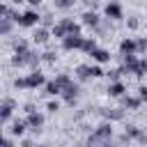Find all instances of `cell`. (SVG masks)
<instances>
[{
	"mask_svg": "<svg viewBox=\"0 0 147 147\" xmlns=\"http://www.w3.org/2000/svg\"><path fill=\"white\" fill-rule=\"evenodd\" d=\"M55 83L60 85V90H64L69 83H71V78H69V74H57V78H55Z\"/></svg>",
	"mask_w": 147,
	"mask_h": 147,
	"instance_id": "cb8c5ba5",
	"label": "cell"
},
{
	"mask_svg": "<svg viewBox=\"0 0 147 147\" xmlns=\"http://www.w3.org/2000/svg\"><path fill=\"white\" fill-rule=\"evenodd\" d=\"M25 55H28V53H25ZM25 55H23V53H14V55H11V64H14V67H23V64H25Z\"/></svg>",
	"mask_w": 147,
	"mask_h": 147,
	"instance_id": "d4e9b609",
	"label": "cell"
},
{
	"mask_svg": "<svg viewBox=\"0 0 147 147\" xmlns=\"http://www.w3.org/2000/svg\"><path fill=\"white\" fill-rule=\"evenodd\" d=\"M122 103H124V108H129V110H138L142 101H140V96H124Z\"/></svg>",
	"mask_w": 147,
	"mask_h": 147,
	"instance_id": "2e32d148",
	"label": "cell"
},
{
	"mask_svg": "<svg viewBox=\"0 0 147 147\" xmlns=\"http://www.w3.org/2000/svg\"><path fill=\"white\" fill-rule=\"evenodd\" d=\"M11 2H14V5H21V2H25V0H11Z\"/></svg>",
	"mask_w": 147,
	"mask_h": 147,
	"instance_id": "b9f144b4",
	"label": "cell"
},
{
	"mask_svg": "<svg viewBox=\"0 0 147 147\" xmlns=\"http://www.w3.org/2000/svg\"><path fill=\"white\" fill-rule=\"evenodd\" d=\"M46 110H48V113H57V110H60V103H57V101H48Z\"/></svg>",
	"mask_w": 147,
	"mask_h": 147,
	"instance_id": "d6a6232c",
	"label": "cell"
},
{
	"mask_svg": "<svg viewBox=\"0 0 147 147\" xmlns=\"http://www.w3.org/2000/svg\"><path fill=\"white\" fill-rule=\"evenodd\" d=\"M7 14H9V9H7L5 5H0V16H7Z\"/></svg>",
	"mask_w": 147,
	"mask_h": 147,
	"instance_id": "74e56055",
	"label": "cell"
},
{
	"mask_svg": "<svg viewBox=\"0 0 147 147\" xmlns=\"http://www.w3.org/2000/svg\"><path fill=\"white\" fill-rule=\"evenodd\" d=\"M51 34H53L55 39H64V37H67V30L62 28V23H55V25L51 28Z\"/></svg>",
	"mask_w": 147,
	"mask_h": 147,
	"instance_id": "ffe728a7",
	"label": "cell"
},
{
	"mask_svg": "<svg viewBox=\"0 0 147 147\" xmlns=\"http://www.w3.org/2000/svg\"><path fill=\"white\" fill-rule=\"evenodd\" d=\"M41 60H44V62H55V60H57V55L48 51V53H41Z\"/></svg>",
	"mask_w": 147,
	"mask_h": 147,
	"instance_id": "1f68e13d",
	"label": "cell"
},
{
	"mask_svg": "<svg viewBox=\"0 0 147 147\" xmlns=\"http://www.w3.org/2000/svg\"><path fill=\"white\" fill-rule=\"evenodd\" d=\"M90 76H92V78H101V76H103V69H101L99 64H94V67H90Z\"/></svg>",
	"mask_w": 147,
	"mask_h": 147,
	"instance_id": "f546056e",
	"label": "cell"
},
{
	"mask_svg": "<svg viewBox=\"0 0 147 147\" xmlns=\"http://www.w3.org/2000/svg\"><path fill=\"white\" fill-rule=\"evenodd\" d=\"M0 145H5V147H9V145H11V140H9V138H2V136H0Z\"/></svg>",
	"mask_w": 147,
	"mask_h": 147,
	"instance_id": "8d00e7d4",
	"label": "cell"
},
{
	"mask_svg": "<svg viewBox=\"0 0 147 147\" xmlns=\"http://www.w3.org/2000/svg\"><path fill=\"white\" fill-rule=\"evenodd\" d=\"M103 11H106V16H108V18H115V21H117V18H122V5H119L117 0H110V2L106 5V9H103Z\"/></svg>",
	"mask_w": 147,
	"mask_h": 147,
	"instance_id": "52a82bcc",
	"label": "cell"
},
{
	"mask_svg": "<svg viewBox=\"0 0 147 147\" xmlns=\"http://www.w3.org/2000/svg\"><path fill=\"white\" fill-rule=\"evenodd\" d=\"M44 90H46V94H48V96H57V94L62 92V90H60V85H57L55 80H46V83H44Z\"/></svg>",
	"mask_w": 147,
	"mask_h": 147,
	"instance_id": "e0dca14e",
	"label": "cell"
},
{
	"mask_svg": "<svg viewBox=\"0 0 147 147\" xmlns=\"http://www.w3.org/2000/svg\"><path fill=\"white\" fill-rule=\"evenodd\" d=\"M14 28V21L9 16H0V34H9Z\"/></svg>",
	"mask_w": 147,
	"mask_h": 147,
	"instance_id": "d6986e66",
	"label": "cell"
},
{
	"mask_svg": "<svg viewBox=\"0 0 147 147\" xmlns=\"http://www.w3.org/2000/svg\"><path fill=\"white\" fill-rule=\"evenodd\" d=\"M25 2H30V5H34V7H37V5H41V0H25Z\"/></svg>",
	"mask_w": 147,
	"mask_h": 147,
	"instance_id": "60d3db41",
	"label": "cell"
},
{
	"mask_svg": "<svg viewBox=\"0 0 147 147\" xmlns=\"http://www.w3.org/2000/svg\"><path fill=\"white\" fill-rule=\"evenodd\" d=\"M80 21H83V25H90V28H96V25H99V16H96L94 9H87V11L80 16Z\"/></svg>",
	"mask_w": 147,
	"mask_h": 147,
	"instance_id": "30bf717a",
	"label": "cell"
},
{
	"mask_svg": "<svg viewBox=\"0 0 147 147\" xmlns=\"http://www.w3.org/2000/svg\"><path fill=\"white\" fill-rule=\"evenodd\" d=\"M101 115L108 119V122H119L124 119V110L122 108H110V110H101Z\"/></svg>",
	"mask_w": 147,
	"mask_h": 147,
	"instance_id": "7c38bea8",
	"label": "cell"
},
{
	"mask_svg": "<svg viewBox=\"0 0 147 147\" xmlns=\"http://www.w3.org/2000/svg\"><path fill=\"white\" fill-rule=\"evenodd\" d=\"M53 2H55V7H57V9H64V11H67V9H71V7H74V2H76V0H53Z\"/></svg>",
	"mask_w": 147,
	"mask_h": 147,
	"instance_id": "4316f807",
	"label": "cell"
},
{
	"mask_svg": "<svg viewBox=\"0 0 147 147\" xmlns=\"http://www.w3.org/2000/svg\"><path fill=\"white\" fill-rule=\"evenodd\" d=\"M39 14L37 11H25V14H21V18H18V25H23V28H34L37 23H39Z\"/></svg>",
	"mask_w": 147,
	"mask_h": 147,
	"instance_id": "5b68a950",
	"label": "cell"
},
{
	"mask_svg": "<svg viewBox=\"0 0 147 147\" xmlns=\"http://www.w3.org/2000/svg\"><path fill=\"white\" fill-rule=\"evenodd\" d=\"M85 5H87V7H92V9H94V7H96V0H85Z\"/></svg>",
	"mask_w": 147,
	"mask_h": 147,
	"instance_id": "ab89813d",
	"label": "cell"
},
{
	"mask_svg": "<svg viewBox=\"0 0 147 147\" xmlns=\"http://www.w3.org/2000/svg\"><path fill=\"white\" fill-rule=\"evenodd\" d=\"M138 92H140V94H138V96H140V101H147V87L142 85V87H140Z\"/></svg>",
	"mask_w": 147,
	"mask_h": 147,
	"instance_id": "e575fe53",
	"label": "cell"
},
{
	"mask_svg": "<svg viewBox=\"0 0 147 147\" xmlns=\"http://www.w3.org/2000/svg\"><path fill=\"white\" fill-rule=\"evenodd\" d=\"M14 87H16V90H25V80H23V78H16V80H14Z\"/></svg>",
	"mask_w": 147,
	"mask_h": 147,
	"instance_id": "836d02e7",
	"label": "cell"
},
{
	"mask_svg": "<svg viewBox=\"0 0 147 147\" xmlns=\"http://www.w3.org/2000/svg\"><path fill=\"white\" fill-rule=\"evenodd\" d=\"M32 131H39V126L44 124V115L41 113H37V110H32V113H28V122H25Z\"/></svg>",
	"mask_w": 147,
	"mask_h": 147,
	"instance_id": "ba28073f",
	"label": "cell"
},
{
	"mask_svg": "<svg viewBox=\"0 0 147 147\" xmlns=\"http://www.w3.org/2000/svg\"><path fill=\"white\" fill-rule=\"evenodd\" d=\"M23 80H25V90H34V87H39V85H44V83H46V76H44L41 71H37V69H34V71H32V74H28Z\"/></svg>",
	"mask_w": 147,
	"mask_h": 147,
	"instance_id": "7a4b0ae2",
	"label": "cell"
},
{
	"mask_svg": "<svg viewBox=\"0 0 147 147\" xmlns=\"http://www.w3.org/2000/svg\"><path fill=\"white\" fill-rule=\"evenodd\" d=\"M126 25H129L131 30H136V28H138V21H136V18H129V21H126Z\"/></svg>",
	"mask_w": 147,
	"mask_h": 147,
	"instance_id": "d590c367",
	"label": "cell"
},
{
	"mask_svg": "<svg viewBox=\"0 0 147 147\" xmlns=\"http://www.w3.org/2000/svg\"><path fill=\"white\" fill-rule=\"evenodd\" d=\"M34 110V103H25V113H32Z\"/></svg>",
	"mask_w": 147,
	"mask_h": 147,
	"instance_id": "f35d334b",
	"label": "cell"
},
{
	"mask_svg": "<svg viewBox=\"0 0 147 147\" xmlns=\"http://www.w3.org/2000/svg\"><path fill=\"white\" fill-rule=\"evenodd\" d=\"M60 94H62V96H64V99H67L69 103H74V99L78 96V85H76V83L71 80V83H69V85H67V87H64V90H62Z\"/></svg>",
	"mask_w": 147,
	"mask_h": 147,
	"instance_id": "8fae6325",
	"label": "cell"
},
{
	"mask_svg": "<svg viewBox=\"0 0 147 147\" xmlns=\"http://www.w3.org/2000/svg\"><path fill=\"white\" fill-rule=\"evenodd\" d=\"M119 53H122V55H126V53H138V44H136V39H131V37L122 39V41H119Z\"/></svg>",
	"mask_w": 147,
	"mask_h": 147,
	"instance_id": "9c48e42d",
	"label": "cell"
},
{
	"mask_svg": "<svg viewBox=\"0 0 147 147\" xmlns=\"http://www.w3.org/2000/svg\"><path fill=\"white\" fill-rule=\"evenodd\" d=\"M9 131H11L14 136H23V131H25V122H14Z\"/></svg>",
	"mask_w": 147,
	"mask_h": 147,
	"instance_id": "484cf974",
	"label": "cell"
},
{
	"mask_svg": "<svg viewBox=\"0 0 147 147\" xmlns=\"http://www.w3.org/2000/svg\"><path fill=\"white\" fill-rule=\"evenodd\" d=\"M28 51H30V48H28V41H25V39H16V41H14V53H23V55H25Z\"/></svg>",
	"mask_w": 147,
	"mask_h": 147,
	"instance_id": "7402d4cb",
	"label": "cell"
},
{
	"mask_svg": "<svg viewBox=\"0 0 147 147\" xmlns=\"http://www.w3.org/2000/svg\"><path fill=\"white\" fill-rule=\"evenodd\" d=\"M76 74H78V78H80V80H87V78H92V76H90V67H87V64H80V67H76Z\"/></svg>",
	"mask_w": 147,
	"mask_h": 147,
	"instance_id": "603a6c76",
	"label": "cell"
},
{
	"mask_svg": "<svg viewBox=\"0 0 147 147\" xmlns=\"http://www.w3.org/2000/svg\"><path fill=\"white\" fill-rule=\"evenodd\" d=\"M90 55H92V60H94L96 64L110 62V57H113V55H110V51H106V48H99V46H96V48H92V51H90Z\"/></svg>",
	"mask_w": 147,
	"mask_h": 147,
	"instance_id": "8992f818",
	"label": "cell"
},
{
	"mask_svg": "<svg viewBox=\"0 0 147 147\" xmlns=\"http://www.w3.org/2000/svg\"><path fill=\"white\" fill-rule=\"evenodd\" d=\"M14 108H16V101H14V99H5V101L0 103V126L11 117V110H14Z\"/></svg>",
	"mask_w": 147,
	"mask_h": 147,
	"instance_id": "277c9868",
	"label": "cell"
},
{
	"mask_svg": "<svg viewBox=\"0 0 147 147\" xmlns=\"http://www.w3.org/2000/svg\"><path fill=\"white\" fill-rule=\"evenodd\" d=\"M110 138H113V124H110V122H103V124H99L96 131L87 138V142H90V145H94V142H108Z\"/></svg>",
	"mask_w": 147,
	"mask_h": 147,
	"instance_id": "6da1fadb",
	"label": "cell"
},
{
	"mask_svg": "<svg viewBox=\"0 0 147 147\" xmlns=\"http://www.w3.org/2000/svg\"><path fill=\"white\" fill-rule=\"evenodd\" d=\"M0 136H2V133H0Z\"/></svg>",
	"mask_w": 147,
	"mask_h": 147,
	"instance_id": "7bdbcfd3",
	"label": "cell"
},
{
	"mask_svg": "<svg viewBox=\"0 0 147 147\" xmlns=\"http://www.w3.org/2000/svg\"><path fill=\"white\" fill-rule=\"evenodd\" d=\"M80 44H83V34H80V32H78V34H67V37L62 39V48H64V51H78Z\"/></svg>",
	"mask_w": 147,
	"mask_h": 147,
	"instance_id": "3957f363",
	"label": "cell"
},
{
	"mask_svg": "<svg viewBox=\"0 0 147 147\" xmlns=\"http://www.w3.org/2000/svg\"><path fill=\"white\" fill-rule=\"evenodd\" d=\"M39 21H41V25H44V28H53V25H55V18H53V14H44Z\"/></svg>",
	"mask_w": 147,
	"mask_h": 147,
	"instance_id": "83f0119b",
	"label": "cell"
},
{
	"mask_svg": "<svg viewBox=\"0 0 147 147\" xmlns=\"http://www.w3.org/2000/svg\"><path fill=\"white\" fill-rule=\"evenodd\" d=\"M145 41H147V39H145Z\"/></svg>",
	"mask_w": 147,
	"mask_h": 147,
	"instance_id": "ee69618b",
	"label": "cell"
},
{
	"mask_svg": "<svg viewBox=\"0 0 147 147\" xmlns=\"http://www.w3.org/2000/svg\"><path fill=\"white\" fill-rule=\"evenodd\" d=\"M124 92H126V87H124V83H119V80H113V83L108 85V94H110V96H124Z\"/></svg>",
	"mask_w": 147,
	"mask_h": 147,
	"instance_id": "9a60e30c",
	"label": "cell"
},
{
	"mask_svg": "<svg viewBox=\"0 0 147 147\" xmlns=\"http://www.w3.org/2000/svg\"><path fill=\"white\" fill-rule=\"evenodd\" d=\"M80 48H83L85 53H90L92 48H96V39H94V37H83V44H80Z\"/></svg>",
	"mask_w": 147,
	"mask_h": 147,
	"instance_id": "44dd1931",
	"label": "cell"
},
{
	"mask_svg": "<svg viewBox=\"0 0 147 147\" xmlns=\"http://www.w3.org/2000/svg\"><path fill=\"white\" fill-rule=\"evenodd\" d=\"M60 23H62V28L67 30V34H78V32H80V25H78L74 18H62Z\"/></svg>",
	"mask_w": 147,
	"mask_h": 147,
	"instance_id": "4fadbf2b",
	"label": "cell"
},
{
	"mask_svg": "<svg viewBox=\"0 0 147 147\" xmlns=\"http://www.w3.org/2000/svg\"><path fill=\"white\" fill-rule=\"evenodd\" d=\"M131 74H133V76H138V78H142V76L147 74V60H145V57H142V60H138Z\"/></svg>",
	"mask_w": 147,
	"mask_h": 147,
	"instance_id": "ac0fdd59",
	"label": "cell"
},
{
	"mask_svg": "<svg viewBox=\"0 0 147 147\" xmlns=\"http://www.w3.org/2000/svg\"><path fill=\"white\" fill-rule=\"evenodd\" d=\"M48 39H51V32H48L46 28H37L34 34H32V41H34V44H46Z\"/></svg>",
	"mask_w": 147,
	"mask_h": 147,
	"instance_id": "5bb4252c",
	"label": "cell"
},
{
	"mask_svg": "<svg viewBox=\"0 0 147 147\" xmlns=\"http://www.w3.org/2000/svg\"><path fill=\"white\" fill-rule=\"evenodd\" d=\"M126 138H138L140 136V129L138 126H126V133H124Z\"/></svg>",
	"mask_w": 147,
	"mask_h": 147,
	"instance_id": "4dcf8cb0",
	"label": "cell"
},
{
	"mask_svg": "<svg viewBox=\"0 0 147 147\" xmlns=\"http://www.w3.org/2000/svg\"><path fill=\"white\" fill-rule=\"evenodd\" d=\"M122 74H124V69H110L106 76H108V78H110V83H113V80H119V76H122Z\"/></svg>",
	"mask_w": 147,
	"mask_h": 147,
	"instance_id": "f1b7e54d",
	"label": "cell"
}]
</instances>
